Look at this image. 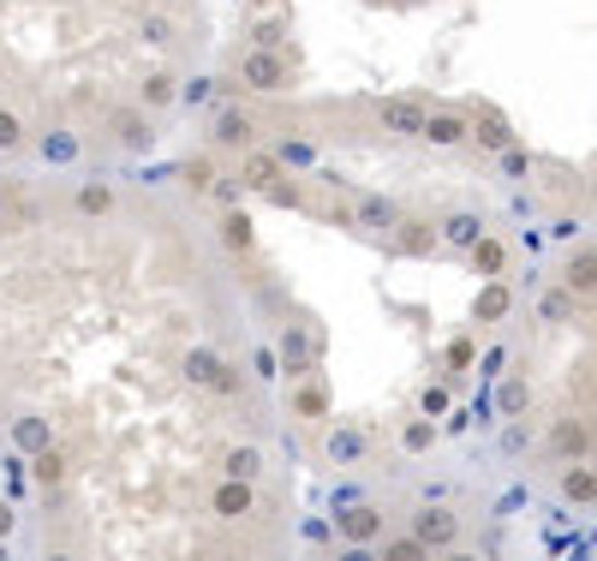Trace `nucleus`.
I'll return each instance as SVG.
<instances>
[{
	"label": "nucleus",
	"instance_id": "nucleus-1",
	"mask_svg": "<svg viewBox=\"0 0 597 561\" xmlns=\"http://www.w3.org/2000/svg\"><path fill=\"white\" fill-rule=\"evenodd\" d=\"M287 79H294V67H287L282 48H258V43H246V55H239V84H246V91L275 96V91H287Z\"/></svg>",
	"mask_w": 597,
	"mask_h": 561
},
{
	"label": "nucleus",
	"instance_id": "nucleus-2",
	"mask_svg": "<svg viewBox=\"0 0 597 561\" xmlns=\"http://www.w3.org/2000/svg\"><path fill=\"white\" fill-rule=\"evenodd\" d=\"M275 347H282L275 359H282V371L294 377V382H299V377H311V371H317V359H323V335H311L305 323H287L282 335H275Z\"/></svg>",
	"mask_w": 597,
	"mask_h": 561
},
{
	"label": "nucleus",
	"instance_id": "nucleus-3",
	"mask_svg": "<svg viewBox=\"0 0 597 561\" xmlns=\"http://www.w3.org/2000/svg\"><path fill=\"white\" fill-rule=\"evenodd\" d=\"M413 532L430 544V556H442V550H454V544L466 538V526H461V514L454 508H442V502H425L413 514Z\"/></svg>",
	"mask_w": 597,
	"mask_h": 561
},
{
	"label": "nucleus",
	"instance_id": "nucleus-4",
	"mask_svg": "<svg viewBox=\"0 0 597 561\" xmlns=\"http://www.w3.org/2000/svg\"><path fill=\"white\" fill-rule=\"evenodd\" d=\"M210 144L215 150H239V156H246V150H258V120H251L246 108H215L210 114Z\"/></svg>",
	"mask_w": 597,
	"mask_h": 561
},
{
	"label": "nucleus",
	"instance_id": "nucleus-5",
	"mask_svg": "<svg viewBox=\"0 0 597 561\" xmlns=\"http://www.w3.org/2000/svg\"><path fill=\"white\" fill-rule=\"evenodd\" d=\"M210 508H215V520H246L251 508H258V484H251V478H234V472H222V484L210 490Z\"/></svg>",
	"mask_w": 597,
	"mask_h": 561
},
{
	"label": "nucleus",
	"instance_id": "nucleus-6",
	"mask_svg": "<svg viewBox=\"0 0 597 561\" xmlns=\"http://www.w3.org/2000/svg\"><path fill=\"white\" fill-rule=\"evenodd\" d=\"M466 138H473V114L466 108H430V120H425V144L430 150H461Z\"/></svg>",
	"mask_w": 597,
	"mask_h": 561
},
{
	"label": "nucleus",
	"instance_id": "nucleus-7",
	"mask_svg": "<svg viewBox=\"0 0 597 561\" xmlns=\"http://www.w3.org/2000/svg\"><path fill=\"white\" fill-rule=\"evenodd\" d=\"M395 251H401V258H430V251H442V222L401 215V222H395Z\"/></svg>",
	"mask_w": 597,
	"mask_h": 561
},
{
	"label": "nucleus",
	"instance_id": "nucleus-8",
	"mask_svg": "<svg viewBox=\"0 0 597 561\" xmlns=\"http://www.w3.org/2000/svg\"><path fill=\"white\" fill-rule=\"evenodd\" d=\"M287 406H294V418H299V425H323V418H329V406H335V394H329V382L311 371V377H299V382H294Z\"/></svg>",
	"mask_w": 597,
	"mask_h": 561
},
{
	"label": "nucleus",
	"instance_id": "nucleus-9",
	"mask_svg": "<svg viewBox=\"0 0 597 561\" xmlns=\"http://www.w3.org/2000/svg\"><path fill=\"white\" fill-rule=\"evenodd\" d=\"M287 180V162L275 156V150H246V168H239V186L258 191V198H270L275 186Z\"/></svg>",
	"mask_w": 597,
	"mask_h": 561
},
{
	"label": "nucleus",
	"instance_id": "nucleus-10",
	"mask_svg": "<svg viewBox=\"0 0 597 561\" xmlns=\"http://www.w3.org/2000/svg\"><path fill=\"white\" fill-rule=\"evenodd\" d=\"M7 442L24 454V461H36L43 449H55V425H48V418H36V413H19L7 425Z\"/></svg>",
	"mask_w": 597,
	"mask_h": 561
},
{
	"label": "nucleus",
	"instance_id": "nucleus-11",
	"mask_svg": "<svg viewBox=\"0 0 597 561\" xmlns=\"http://www.w3.org/2000/svg\"><path fill=\"white\" fill-rule=\"evenodd\" d=\"M377 120H383L389 132H401V138H425V120H430V102L395 96V102H383V108H377Z\"/></svg>",
	"mask_w": 597,
	"mask_h": 561
},
{
	"label": "nucleus",
	"instance_id": "nucleus-12",
	"mask_svg": "<svg viewBox=\"0 0 597 561\" xmlns=\"http://www.w3.org/2000/svg\"><path fill=\"white\" fill-rule=\"evenodd\" d=\"M114 210H120V191H114L108 180H84L79 191H72V215H79V222H108Z\"/></svg>",
	"mask_w": 597,
	"mask_h": 561
},
{
	"label": "nucleus",
	"instance_id": "nucleus-13",
	"mask_svg": "<svg viewBox=\"0 0 597 561\" xmlns=\"http://www.w3.org/2000/svg\"><path fill=\"white\" fill-rule=\"evenodd\" d=\"M335 532H341V538H359V544H377V538H383V508H371V502H341Z\"/></svg>",
	"mask_w": 597,
	"mask_h": 561
},
{
	"label": "nucleus",
	"instance_id": "nucleus-14",
	"mask_svg": "<svg viewBox=\"0 0 597 561\" xmlns=\"http://www.w3.org/2000/svg\"><path fill=\"white\" fill-rule=\"evenodd\" d=\"M473 144L490 150V156H502V150L514 144V126H508L502 108H478V114H473Z\"/></svg>",
	"mask_w": 597,
	"mask_h": 561
},
{
	"label": "nucleus",
	"instance_id": "nucleus-15",
	"mask_svg": "<svg viewBox=\"0 0 597 561\" xmlns=\"http://www.w3.org/2000/svg\"><path fill=\"white\" fill-rule=\"evenodd\" d=\"M592 449H597V442H592V430L580 425V418H562V425L550 430V454H556V461H568V466L586 461Z\"/></svg>",
	"mask_w": 597,
	"mask_h": 561
},
{
	"label": "nucleus",
	"instance_id": "nucleus-16",
	"mask_svg": "<svg viewBox=\"0 0 597 561\" xmlns=\"http://www.w3.org/2000/svg\"><path fill=\"white\" fill-rule=\"evenodd\" d=\"M508 311H514V287H508L502 275H490L485 287H478V299H473V323H502Z\"/></svg>",
	"mask_w": 597,
	"mask_h": 561
},
{
	"label": "nucleus",
	"instance_id": "nucleus-17",
	"mask_svg": "<svg viewBox=\"0 0 597 561\" xmlns=\"http://www.w3.org/2000/svg\"><path fill=\"white\" fill-rule=\"evenodd\" d=\"M114 144L132 150V156H144V150L156 144V126L144 120V102H138V108H126L120 120H114Z\"/></svg>",
	"mask_w": 597,
	"mask_h": 561
},
{
	"label": "nucleus",
	"instance_id": "nucleus-18",
	"mask_svg": "<svg viewBox=\"0 0 597 561\" xmlns=\"http://www.w3.org/2000/svg\"><path fill=\"white\" fill-rule=\"evenodd\" d=\"M466 263H473V270L485 275V280H490V275H508V263H514V246H508V239H497V234H485L473 251H466Z\"/></svg>",
	"mask_w": 597,
	"mask_h": 561
},
{
	"label": "nucleus",
	"instance_id": "nucleus-19",
	"mask_svg": "<svg viewBox=\"0 0 597 561\" xmlns=\"http://www.w3.org/2000/svg\"><path fill=\"white\" fill-rule=\"evenodd\" d=\"M323 454H329L335 466H359L365 454H371V442H365V430H359V425H341V430H329Z\"/></svg>",
	"mask_w": 597,
	"mask_h": 561
},
{
	"label": "nucleus",
	"instance_id": "nucleus-20",
	"mask_svg": "<svg viewBox=\"0 0 597 561\" xmlns=\"http://www.w3.org/2000/svg\"><path fill=\"white\" fill-rule=\"evenodd\" d=\"M562 280L580 293V299H597V246H580L574 258L562 263Z\"/></svg>",
	"mask_w": 597,
	"mask_h": 561
},
{
	"label": "nucleus",
	"instance_id": "nucleus-21",
	"mask_svg": "<svg viewBox=\"0 0 597 561\" xmlns=\"http://www.w3.org/2000/svg\"><path fill=\"white\" fill-rule=\"evenodd\" d=\"M215 371H222V347H186V359H180V382H186V389H210Z\"/></svg>",
	"mask_w": 597,
	"mask_h": 561
},
{
	"label": "nucleus",
	"instance_id": "nucleus-22",
	"mask_svg": "<svg viewBox=\"0 0 597 561\" xmlns=\"http://www.w3.org/2000/svg\"><path fill=\"white\" fill-rule=\"evenodd\" d=\"M562 496L574 508H597V466H586V461L562 466Z\"/></svg>",
	"mask_w": 597,
	"mask_h": 561
},
{
	"label": "nucleus",
	"instance_id": "nucleus-23",
	"mask_svg": "<svg viewBox=\"0 0 597 561\" xmlns=\"http://www.w3.org/2000/svg\"><path fill=\"white\" fill-rule=\"evenodd\" d=\"M222 239L234 246V258H251V251H258V234H251V215L239 210V203H227V210H222Z\"/></svg>",
	"mask_w": 597,
	"mask_h": 561
},
{
	"label": "nucleus",
	"instance_id": "nucleus-24",
	"mask_svg": "<svg viewBox=\"0 0 597 561\" xmlns=\"http://www.w3.org/2000/svg\"><path fill=\"white\" fill-rule=\"evenodd\" d=\"M478 239H485V222H478L473 210H454L449 222H442V246H454V251H473Z\"/></svg>",
	"mask_w": 597,
	"mask_h": 561
},
{
	"label": "nucleus",
	"instance_id": "nucleus-25",
	"mask_svg": "<svg viewBox=\"0 0 597 561\" xmlns=\"http://www.w3.org/2000/svg\"><path fill=\"white\" fill-rule=\"evenodd\" d=\"M246 389H251V377L239 371V365L222 359V371L210 377V389H203V394H215V401H246Z\"/></svg>",
	"mask_w": 597,
	"mask_h": 561
},
{
	"label": "nucleus",
	"instance_id": "nucleus-26",
	"mask_svg": "<svg viewBox=\"0 0 597 561\" xmlns=\"http://www.w3.org/2000/svg\"><path fill=\"white\" fill-rule=\"evenodd\" d=\"M401 449L406 454H430V449H437V418H425V413L406 418V425H401Z\"/></svg>",
	"mask_w": 597,
	"mask_h": 561
},
{
	"label": "nucleus",
	"instance_id": "nucleus-27",
	"mask_svg": "<svg viewBox=\"0 0 597 561\" xmlns=\"http://www.w3.org/2000/svg\"><path fill=\"white\" fill-rule=\"evenodd\" d=\"M138 102H144V108H174V102H180V84H174V72H150L144 91H138Z\"/></svg>",
	"mask_w": 597,
	"mask_h": 561
},
{
	"label": "nucleus",
	"instance_id": "nucleus-28",
	"mask_svg": "<svg viewBox=\"0 0 597 561\" xmlns=\"http://www.w3.org/2000/svg\"><path fill=\"white\" fill-rule=\"evenodd\" d=\"M526 406H532V382H526V377H508L502 389H497V413H502V418H520Z\"/></svg>",
	"mask_w": 597,
	"mask_h": 561
},
{
	"label": "nucleus",
	"instance_id": "nucleus-29",
	"mask_svg": "<svg viewBox=\"0 0 597 561\" xmlns=\"http://www.w3.org/2000/svg\"><path fill=\"white\" fill-rule=\"evenodd\" d=\"M222 472H234V478H251L258 484V472H263V454L251 449V442H234V449H227V466Z\"/></svg>",
	"mask_w": 597,
	"mask_h": 561
},
{
	"label": "nucleus",
	"instance_id": "nucleus-30",
	"mask_svg": "<svg viewBox=\"0 0 597 561\" xmlns=\"http://www.w3.org/2000/svg\"><path fill=\"white\" fill-rule=\"evenodd\" d=\"M31 466H36V484H43V490H60V484H67V461H60V442H55V449H43Z\"/></svg>",
	"mask_w": 597,
	"mask_h": 561
},
{
	"label": "nucleus",
	"instance_id": "nucleus-31",
	"mask_svg": "<svg viewBox=\"0 0 597 561\" xmlns=\"http://www.w3.org/2000/svg\"><path fill=\"white\" fill-rule=\"evenodd\" d=\"M574 299H580V293L568 287V280H556V287L538 299V317H544V323H556V317H568V311H574Z\"/></svg>",
	"mask_w": 597,
	"mask_h": 561
},
{
	"label": "nucleus",
	"instance_id": "nucleus-32",
	"mask_svg": "<svg viewBox=\"0 0 597 561\" xmlns=\"http://www.w3.org/2000/svg\"><path fill=\"white\" fill-rule=\"evenodd\" d=\"M251 43H258V48H287V19H282V12H275V19H270V12L251 19Z\"/></svg>",
	"mask_w": 597,
	"mask_h": 561
},
{
	"label": "nucleus",
	"instance_id": "nucleus-33",
	"mask_svg": "<svg viewBox=\"0 0 597 561\" xmlns=\"http://www.w3.org/2000/svg\"><path fill=\"white\" fill-rule=\"evenodd\" d=\"M31 144V132H24V120L12 108H0V156H19V150Z\"/></svg>",
	"mask_w": 597,
	"mask_h": 561
},
{
	"label": "nucleus",
	"instance_id": "nucleus-34",
	"mask_svg": "<svg viewBox=\"0 0 597 561\" xmlns=\"http://www.w3.org/2000/svg\"><path fill=\"white\" fill-rule=\"evenodd\" d=\"M401 222V210L389 198H365L359 203V227H395Z\"/></svg>",
	"mask_w": 597,
	"mask_h": 561
},
{
	"label": "nucleus",
	"instance_id": "nucleus-35",
	"mask_svg": "<svg viewBox=\"0 0 597 561\" xmlns=\"http://www.w3.org/2000/svg\"><path fill=\"white\" fill-rule=\"evenodd\" d=\"M275 156H282L287 168H311V162H317V144H305V138H275Z\"/></svg>",
	"mask_w": 597,
	"mask_h": 561
},
{
	"label": "nucleus",
	"instance_id": "nucleus-36",
	"mask_svg": "<svg viewBox=\"0 0 597 561\" xmlns=\"http://www.w3.org/2000/svg\"><path fill=\"white\" fill-rule=\"evenodd\" d=\"M449 406H454L449 382H430V389L418 394V413H425V418H442V413H449Z\"/></svg>",
	"mask_w": 597,
	"mask_h": 561
},
{
	"label": "nucleus",
	"instance_id": "nucleus-37",
	"mask_svg": "<svg viewBox=\"0 0 597 561\" xmlns=\"http://www.w3.org/2000/svg\"><path fill=\"white\" fill-rule=\"evenodd\" d=\"M442 365H449V371H473L478 365V341H449V353H442Z\"/></svg>",
	"mask_w": 597,
	"mask_h": 561
},
{
	"label": "nucleus",
	"instance_id": "nucleus-38",
	"mask_svg": "<svg viewBox=\"0 0 597 561\" xmlns=\"http://www.w3.org/2000/svg\"><path fill=\"white\" fill-rule=\"evenodd\" d=\"M43 156L48 162H79V138H72V132H48L43 138Z\"/></svg>",
	"mask_w": 597,
	"mask_h": 561
},
{
	"label": "nucleus",
	"instance_id": "nucleus-39",
	"mask_svg": "<svg viewBox=\"0 0 597 561\" xmlns=\"http://www.w3.org/2000/svg\"><path fill=\"white\" fill-rule=\"evenodd\" d=\"M383 556H389V561H425V556H430V544H425V538H418V532H413V538H395V544H383Z\"/></svg>",
	"mask_w": 597,
	"mask_h": 561
},
{
	"label": "nucleus",
	"instance_id": "nucleus-40",
	"mask_svg": "<svg viewBox=\"0 0 597 561\" xmlns=\"http://www.w3.org/2000/svg\"><path fill=\"white\" fill-rule=\"evenodd\" d=\"M497 168L508 174V180H526V174H532V156H526V150H520V144H508L502 156H497Z\"/></svg>",
	"mask_w": 597,
	"mask_h": 561
},
{
	"label": "nucleus",
	"instance_id": "nucleus-41",
	"mask_svg": "<svg viewBox=\"0 0 597 561\" xmlns=\"http://www.w3.org/2000/svg\"><path fill=\"white\" fill-rule=\"evenodd\" d=\"M526 449H532V430L526 425H508L502 430V454H526Z\"/></svg>",
	"mask_w": 597,
	"mask_h": 561
},
{
	"label": "nucleus",
	"instance_id": "nucleus-42",
	"mask_svg": "<svg viewBox=\"0 0 597 561\" xmlns=\"http://www.w3.org/2000/svg\"><path fill=\"white\" fill-rule=\"evenodd\" d=\"M19 532V508H12V496H0V544Z\"/></svg>",
	"mask_w": 597,
	"mask_h": 561
},
{
	"label": "nucleus",
	"instance_id": "nucleus-43",
	"mask_svg": "<svg viewBox=\"0 0 597 561\" xmlns=\"http://www.w3.org/2000/svg\"><path fill=\"white\" fill-rule=\"evenodd\" d=\"M144 36H150V43H168L174 24H168V19H144Z\"/></svg>",
	"mask_w": 597,
	"mask_h": 561
},
{
	"label": "nucleus",
	"instance_id": "nucleus-44",
	"mask_svg": "<svg viewBox=\"0 0 597 561\" xmlns=\"http://www.w3.org/2000/svg\"><path fill=\"white\" fill-rule=\"evenodd\" d=\"M0 222H7V198H0Z\"/></svg>",
	"mask_w": 597,
	"mask_h": 561
},
{
	"label": "nucleus",
	"instance_id": "nucleus-45",
	"mask_svg": "<svg viewBox=\"0 0 597 561\" xmlns=\"http://www.w3.org/2000/svg\"><path fill=\"white\" fill-rule=\"evenodd\" d=\"M156 7H174V0H156Z\"/></svg>",
	"mask_w": 597,
	"mask_h": 561
}]
</instances>
